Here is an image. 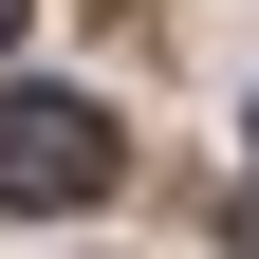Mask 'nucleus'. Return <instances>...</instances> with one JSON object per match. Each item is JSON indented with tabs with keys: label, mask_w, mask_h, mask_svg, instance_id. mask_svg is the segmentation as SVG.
<instances>
[{
	"label": "nucleus",
	"mask_w": 259,
	"mask_h": 259,
	"mask_svg": "<svg viewBox=\"0 0 259 259\" xmlns=\"http://www.w3.org/2000/svg\"><path fill=\"white\" fill-rule=\"evenodd\" d=\"M0 37H19V0H0Z\"/></svg>",
	"instance_id": "nucleus-2"
},
{
	"label": "nucleus",
	"mask_w": 259,
	"mask_h": 259,
	"mask_svg": "<svg viewBox=\"0 0 259 259\" xmlns=\"http://www.w3.org/2000/svg\"><path fill=\"white\" fill-rule=\"evenodd\" d=\"M111 185V111L93 93H0V204H93Z\"/></svg>",
	"instance_id": "nucleus-1"
}]
</instances>
